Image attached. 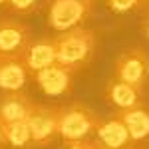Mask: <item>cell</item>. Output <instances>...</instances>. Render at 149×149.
I'll return each mask as SVG.
<instances>
[{
    "instance_id": "cell-1",
    "label": "cell",
    "mask_w": 149,
    "mask_h": 149,
    "mask_svg": "<svg viewBox=\"0 0 149 149\" xmlns=\"http://www.w3.org/2000/svg\"><path fill=\"white\" fill-rule=\"evenodd\" d=\"M54 42H56L58 62L72 70H80L92 60L97 46V36L93 30L78 26L66 32H60L54 38Z\"/></svg>"
},
{
    "instance_id": "cell-2",
    "label": "cell",
    "mask_w": 149,
    "mask_h": 149,
    "mask_svg": "<svg viewBox=\"0 0 149 149\" xmlns=\"http://www.w3.org/2000/svg\"><path fill=\"white\" fill-rule=\"evenodd\" d=\"M102 119L84 103H70L60 107V137L64 141L86 139L92 131H97Z\"/></svg>"
},
{
    "instance_id": "cell-3",
    "label": "cell",
    "mask_w": 149,
    "mask_h": 149,
    "mask_svg": "<svg viewBox=\"0 0 149 149\" xmlns=\"http://www.w3.org/2000/svg\"><path fill=\"white\" fill-rule=\"evenodd\" d=\"M93 10V0H52L48 10V24L56 32L78 28Z\"/></svg>"
},
{
    "instance_id": "cell-4",
    "label": "cell",
    "mask_w": 149,
    "mask_h": 149,
    "mask_svg": "<svg viewBox=\"0 0 149 149\" xmlns=\"http://www.w3.org/2000/svg\"><path fill=\"white\" fill-rule=\"evenodd\" d=\"M113 76L131 84V86H135L137 90H143V86L149 80L147 52L141 50V48H131L123 54H119V58L113 64Z\"/></svg>"
},
{
    "instance_id": "cell-5",
    "label": "cell",
    "mask_w": 149,
    "mask_h": 149,
    "mask_svg": "<svg viewBox=\"0 0 149 149\" xmlns=\"http://www.w3.org/2000/svg\"><path fill=\"white\" fill-rule=\"evenodd\" d=\"M28 123L32 129V143L36 147H46L56 135H60V107L36 103L28 117Z\"/></svg>"
},
{
    "instance_id": "cell-6",
    "label": "cell",
    "mask_w": 149,
    "mask_h": 149,
    "mask_svg": "<svg viewBox=\"0 0 149 149\" xmlns=\"http://www.w3.org/2000/svg\"><path fill=\"white\" fill-rule=\"evenodd\" d=\"M74 72L76 70L68 68L64 64H52L48 68L36 72V86L42 90V92L50 95V97H60V95H68L72 93V88H74Z\"/></svg>"
},
{
    "instance_id": "cell-7",
    "label": "cell",
    "mask_w": 149,
    "mask_h": 149,
    "mask_svg": "<svg viewBox=\"0 0 149 149\" xmlns=\"http://www.w3.org/2000/svg\"><path fill=\"white\" fill-rule=\"evenodd\" d=\"M32 42L28 24L18 18H0V54L2 56H20Z\"/></svg>"
},
{
    "instance_id": "cell-8",
    "label": "cell",
    "mask_w": 149,
    "mask_h": 149,
    "mask_svg": "<svg viewBox=\"0 0 149 149\" xmlns=\"http://www.w3.org/2000/svg\"><path fill=\"white\" fill-rule=\"evenodd\" d=\"M36 103L20 90V92H0V121L12 123L28 119Z\"/></svg>"
},
{
    "instance_id": "cell-9",
    "label": "cell",
    "mask_w": 149,
    "mask_h": 149,
    "mask_svg": "<svg viewBox=\"0 0 149 149\" xmlns=\"http://www.w3.org/2000/svg\"><path fill=\"white\" fill-rule=\"evenodd\" d=\"M30 70L22 56H4L0 62V92H20Z\"/></svg>"
},
{
    "instance_id": "cell-10",
    "label": "cell",
    "mask_w": 149,
    "mask_h": 149,
    "mask_svg": "<svg viewBox=\"0 0 149 149\" xmlns=\"http://www.w3.org/2000/svg\"><path fill=\"white\" fill-rule=\"evenodd\" d=\"M20 56L26 62L28 70L32 74H36V72H40V70H44V68H48V66H52V64L58 62L56 42L54 40H48V38L30 42V46L26 48Z\"/></svg>"
},
{
    "instance_id": "cell-11",
    "label": "cell",
    "mask_w": 149,
    "mask_h": 149,
    "mask_svg": "<svg viewBox=\"0 0 149 149\" xmlns=\"http://www.w3.org/2000/svg\"><path fill=\"white\" fill-rule=\"evenodd\" d=\"M115 115L127 125L131 141L149 139V105L137 103V105L127 107V109H117Z\"/></svg>"
},
{
    "instance_id": "cell-12",
    "label": "cell",
    "mask_w": 149,
    "mask_h": 149,
    "mask_svg": "<svg viewBox=\"0 0 149 149\" xmlns=\"http://www.w3.org/2000/svg\"><path fill=\"white\" fill-rule=\"evenodd\" d=\"M97 141L109 149H127L131 143V135H129V129H127L125 123L117 115H113V117L100 123Z\"/></svg>"
},
{
    "instance_id": "cell-13",
    "label": "cell",
    "mask_w": 149,
    "mask_h": 149,
    "mask_svg": "<svg viewBox=\"0 0 149 149\" xmlns=\"http://www.w3.org/2000/svg\"><path fill=\"white\" fill-rule=\"evenodd\" d=\"M139 92L141 90H137L135 86L119 80V78H111L105 86V100L107 103L115 105L117 109H127L139 103Z\"/></svg>"
},
{
    "instance_id": "cell-14",
    "label": "cell",
    "mask_w": 149,
    "mask_h": 149,
    "mask_svg": "<svg viewBox=\"0 0 149 149\" xmlns=\"http://www.w3.org/2000/svg\"><path fill=\"white\" fill-rule=\"evenodd\" d=\"M4 131H6V143L14 147H26L28 143H32V129L28 119L4 123Z\"/></svg>"
},
{
    "instance_id": "cell-15",
    "label": "cell",
    "mask_w": 149,
    "mask_h": 149,
    "mask_svg": "<svg viewBox=\"0 0 149 149\" xmlns=\"http://www.w3.org/2000/svg\"><path fill=\"white\" fill-rule=\"evenodd\" d=\"M145 0H107V8L115 14H125L129 10H135Z\"/></svg>"
},
{
    "instance_id": "cell-16",
    "label": "cell",
    "mask_w": 149,
    "mask_h": 149,
    "mask_svg": "<svg viewBox=\"0 0 149 149\" xmlns=\"http://www.w3.org/2000/svg\"><path fill=\"white\" fill-rule=\"evenodd\" d=\"M8 6L18 14H30L36 10V0H8Z\"/></svg>"
},
{
    "instance_id": "cell-17",
    "label": "cell",
    "mask_w": 149,
    "mask_h": 149,
    "mask_svg": "<svg viewBox=\"0 0 149 149\" xmlns=\"http://www.w3.org/2000/svg\"><path fill=\"white\" fill-rule=\"evenodd\" d=\"M93 141H88V139H78V141H66L64 149H92Z\"/></svg>"
},
{
    "instance_id": "cell-18",
    "label": "cell",
    "mask_w": 149,
    "mask_h": 149,
    "mask_svg": "<svg viewBox=\"0 0 149 149\" xmlns=\"http://www.w3.org/2000/svg\"><path fill=\"white\" fill-rule=\"evenodd\" d=\"M141 30H143V34L149 38V10H147V14L143 16V20H141Z\"/></svg>"
},
{
    "instance_id": "cell-19",
    "label": "cell",
    "mask_w": 149,
    "mask_h": 149,
    "mask_svg": "<svg viewBox=\"0 0 149 149\" xmlns=\"http://www.w3.org/2000/svg\"><path fill=\"white\" fill-rule=\"evenodd\" d=\"M6 143V131H4V123L0 121V145Z\"/></svg>"
},
{
    "instance_id": "cell-20",
    "label": "cell",
    "mask_w": 149,
    "mask_h": 149,
    "mask_svg": "<svg viewBox=\"0 0 149 149\" xmlns=\"http://www.w3.org/2000/svg\"><path fill=\"white\" fill-rule=\"evenodd\" d=\"M92 149H109V147H105V145H102L100 141H93V147Z\"/></svg>"
},
{
    "instance_id": "cell-21",
    "label": "cell",
    "mask_w": 149,
    "mask_h": 149,
    "mask_svg": "<svg viewBox=\"0 0 149 149\" xmlns=\"http://www.w3.org/2000/svg\"><path fill=\"white\" fill-rule=\"evenodd\" d=\"M4 2H8V0H0V4H4Z\"/></svg>"
},
{
    "instance_id": "cell-22",
    "label": "cell",
    "mask_w": 149,
    "mask_h": 149,
    "mask_svg": "<svg viewBox=\"0 0 149 149\" xmlns=\"http://www.w3.org/2000/svg\"><path fill=\"white\" fill-rule=\"evenodd\" d=\"M2 58H4V56H2V54H0V62H2Z\"/></svg>"
},
{
    "instance_id": "cell-23",
    "label": "cell",
    "mask_w": 149,
    "mask_h": 149,
    "mask_svg": "<svg viewBox=\"0 0 149 149\" xmlns=\"http://www.w3.org/2000/svg\"><path fill=\"white\" fill-rule=\"evenodd\" d=\"M129 149H133V147H129Z\"/></svg>"
}]
</instances>
